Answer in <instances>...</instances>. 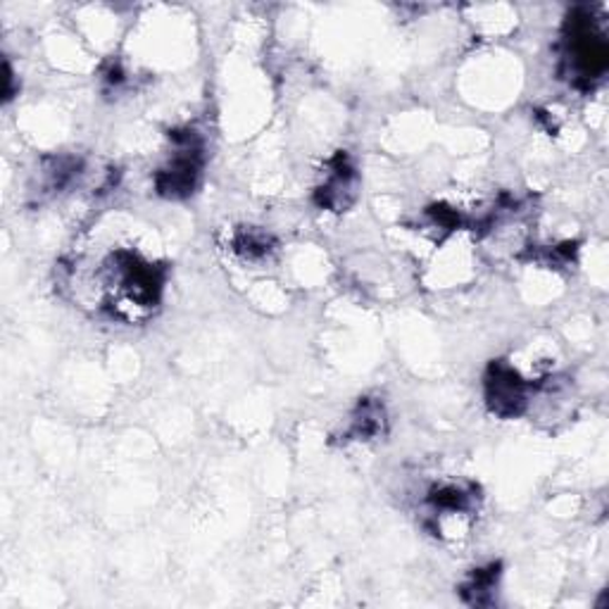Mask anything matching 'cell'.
Returning <instances> with one entry per match:
<instances>
[{"label": "cell", "instance_id": "1", "mask_svg": "<svg viewBox=\"0 0 609 609\" xmlns=\"http://www.w3.org/2000/svg\"><path fill=\"white\" fill-rule=\"evenodd\" d=\"M569 55L574 60V70L581 79H598L607 68V43L592 27L590 14L576 18L571 22Z\"/></svg>", "mask_w": 609, "mask_h": 609}, {"label": "cell", "instance_id": "2", "mask_svg": "<svg viewBox=\"0 0 609 609\" xmlns=\"http://www.w3.org/2000/svg\"><path fill=\"white\" fill-rule=\"evenodd\" d=\"M488 398L493 403V409L500 415H517L521 405V386L515 372L493 367V376L488 382Z\"/></svg>", "mask_w": 609, "mask_h": 609}]
</instances>
